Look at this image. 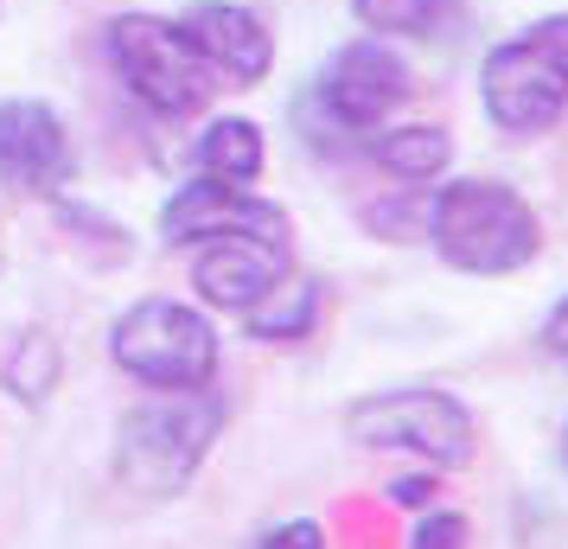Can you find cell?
<instances>
[{
  "label": "cell",
  "mask_w": 568,
  "mask_h": 549,
  "mask_svg": "<svg viewBox=\"0 0 568 549\" xmlns=\"http://www.w3.org/2000/svg\"><path fill=\"white\" fill-rule=\"evenodd\" d=\"M409 549H473V523H466L460 511L428 505V511L415 518V530H409Z\"/></svg>",
  "instance_id": "17"
},
{
  "label": "cell",
  "mask_w": 568,
  "mask_h": 549,
  "mask_svg": "<svg viewBox=\"0 0 568 549\" xmlns=\"http://www.w3.org/2000/svg\"><path fill=\"white\" fill-rule=\"evenodd\" d=\"M109 358L148 390H205L217 377V326L185 301H134L109 326Z\"/></svg>",
  "instance_id": "6"
},
{
  "label": "cell",
  "mask_w": 568,
  "mask_h": 549,
  "mask_svg": "<svg viewBox=\"0 0 568 549\" xmlns=\"http://www.w3.org/2000/svg\"><path fill=\"white\" fill-rule=\"evenodd\" d=\"M537 345L549 352V358H556V365H568V294L556 301V307H549V314H542V326H537Z\"/></svg>",
  "instance_id": "20"
},
{
  "label": "cell",
  "mask_w": 568,
  "mask_h": 549,
  "mask_svg": "<svg viewBox=\"0 0 568 549\" xmlns=\"http://www.w3.org/2000/svg\"><path fill=\"white\" fill-rule=\"evenodd\" d=\"M180 32L192 39V52L231 83H262L275 71V32H268V20L250 13V7H236V0H192L180 13Z\"/></svg>",
  "instance_id": "10"
},
{
  "label": "cell",
  "mask_w": 568,
  "mask_h": 549,
  "mask_svg": "<svg viewBox=\"0 0 568 549\" xmlns=\"http://www.w3.org/2000/svg\"><path fill=\"white\" fill-rule=\"evenodd\" d=\"M268 205V199H256L250 185H224V180H199L180 185L173 199H166V211H160V236L166 243H205V236L231 231V224H243V217H256V211Z\"/></svg>",
  "instance_id": "11"
},
{
  "label": "cell",
  "mask_w": 568,
  "mask_h": 549,
  "mask_svg": "<svg viewBox=\"0 0 568 549\" xmlns=\"http://www.w3.org/2000/svg\"><path fill=\"white\" fill-rule=\"evenodd\" d=\"M224 396L205 390H160L154 403H134L115 428V479L134 498H180L211 447L224 435Z\"/></svg>",
  "instance_id": "2"
},
{
  "label": "cell",
  "mask_w": 568,
  "mask_h": 549,
  "mask_svg": "<svg viewBox=\"0 0 568 549\" xmlns=\"http://www.w3.org/2000/svg\"><path fill=\"white\" fill-rule=\"evenodd\" d=\"M435 256L460 275H517L542 250V217L505 180H447L422 211Z\"/></svg>",
  "instance_id": "1"
},
{
  "label": "cell",
  "mask_w": 568,
  "mask_h": 549,
  "mask_svg": "<svg viewBox=\"0 0 568 549\" xmlns=\"http://www.w3.org/2000/svg\"><path fill=\"white\" fill-rule=\"evenodd\" d=\"M371 160L403 185H435L440 173L454 166V141H447V129H435V122H403V129L384 122V129L371 134Z\"/></svg>",
  "instance_id": "12"
},
{
  "label": "cell",
  "mask_w": 568,
  "mask_h": 549,
  "mask_svg": "<svg viewBox=\"0 0 568 549\" xmlns=\"http://www.w3.org/2000/svg\"><path fill=\"white\" fill-rule=\"evenodd\" d=\"M352 13L371 39H428L447 13V0H352Z\"/></svg>",
  "instance_id": "16"
},
{
  "label": "cell",
  "mask_w": 568,
  "mask_h": 549,
  "mask_svg": "<svg viewBox=\"0 0 568 549\" xmlns=\"http://www.w3.org/2000/svg\"><path fill=\"white\" fill-rule=\"evenodd\" d=\"M58 377H64V352H58V339L45 326H27L20 339L7 345V358H0V390L13 396L20 409H45Z\"/></svg>",
  "instance_id": "14"
},
{
  "label": "cell",
  "mask_w": 568,
  "mask_h": 549,
  "mask_svg": "<svg viewBox=\"0 0 568 549\" xmlns=\"http://www.w3.org/2000/svg\"><path fill=\"white\" fill-rule=\"evenodd\" d=\"M262 160H268L262 129L243 122V115H217V122H205L199 141H192V166H199L205 180H224V185H256Z\"/></svg>",
  "instance_id": "13"
},
{
  "label": "cell",
  "mask_w": 568,
  "mask_h": 549,
  "mask_svg": "<svg viewBox=\"0 0 568 549\" xmlns=\"http://www.w3.org/2000/svg\"><path fill=\"white\" fill-rule=\"evenodd\" d=\"M440 492V479L435 467H422V472H403V479H389V505H403V511H428Z\"/></svg>",
  "instance_id": "19"
},
{
  "label": "cell",
  "mask_w": 568,
  "mask_h": 549,
  "mask_svg": "<svg viewBox=\"0 0 568 549\" xmlns=\"http://www.w3.org/2000/svg\"><path fill=\"white\" fill-rule=\"evenodd\" d=\"M287 275H294V243H287L282 205H262L256 217L205 236L192 256V288L205 294V307H224V314H250Z\"/></svg>",
  "instance_id": "7"
},
{
  "label": "cell",
  "mask_w": 568,
  "mask_h": 549,
  "mask_svg": "<svg viewBox=\"0 0 568 549\" xmlns=\"http://www.w3.org/2000/svg\"><path fill=\"white\" fill-rule=\"evenodd\" d=\"M256 549H326V530L313 518H287V523H275V530H262Z\"/></svg>",
  "instance_id": "18"
},
{
  "label": "cell",
  "mask_w": 568,
  "mask_h": 549,
  "mask_svg": "<svg viewBox=\"0 0 568 549\" xmlns=\"http://www.w3.org/2000/svg\"><path fill=\"white\" fill-rule=\"evenodd\" d=\"M320 282L313 275H287L282 288H268L243 314V326H250V339H268V345H294V339H307L313 326H320Z\"/></svg>",
  "instance_id": "15"
},
{
  "label": "cell",
  "mask_w": 568,
  "mask_h": 549,
  "mask_svg": "<svg viewBox=\"0 0 568 549\" xmlns=\"http://www.w3.org/2000/svg\"><path fill=\"white\" fill-rule=\"evenodd\" d=\"M562 467H568V421H562Z\"/></svg>",
  "instance_id": "21"
},
{
  "label": "cell",
  "mask_w": 568,
  "mask_h": 549,
  "mask_svg": "<svg viewBox=\"0 0 568 549\" xmlns=\"http://www.w3.org/2000/svg\"><path fill=\"white\" fill-rule=\"evenodd\" d=\"M345 435L371 454H409L435 472H460L479 454V421L460 396L435 384H403V390L358 396L345 409Z\"/></svg>",
  "instance_id": "4"
},
{
  "label": "cell",
  "mask_w": 568,
  "mask_h": 549,
  "mask_svg": "<svg viewBox=\"0 0 568 549\" xmlns=\"http://www.w3.org/2000/svg\"><path fill=\"white\" fill-rule=\"evenodd\" d=\"M71 173H78V154L52 103H32V96L0 103V180L32 199H52L71 185Z\"/></svg>",
  "instance_id": "9"
},
{
  "label": "cell",
  "mask_w": 568,
  "mask_h": 549,
  "mask_svg": "<svg viewBox=\"0 0 568 549\" xmlns=\"http://www.w3.org/2000/svg\"><path fill=\"white\" fill-rule=\"evenodd\" d=\"M479 103L498 134H549L568 115V13L498 39L479 64Z\"/></svg>",
  "instance_id": "3"
},
{
  "label": "cell",
  "mask_w": 568,
  "mask_h": 549,
  "mask_svg": "<svg viewBox=\"0 0 568 549\" xmlns=\"http://www.w3.org/2000/svg\"><path fill=\"white\" fill-rule=\"evenodd\" d=\"M103 52L115 64V78L129 83V96L154 115H199L217 90V71L192 52V39L180 20H154V13H115L103 27Z\"/></svg>",
  "instance_id": "5"
},
{
  "label": "cell",
  "mask_w": 568,
  "mask_h": 549,
  "mask_svg": "<svg viewBox=\"0 0 568 549\" xmlns=\"http://www.w3.org/2000/svg\"><path fill=\"white\" fill-rule=\"evenodd\" d=\"M409 96V64L384 39H352L326 58L313 83V109L326 115L333 134H377Z\"/></svg>",
  "instance_id": "8"
}]
</instances>
